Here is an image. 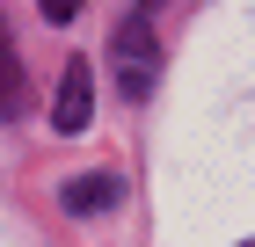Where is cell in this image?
I'll list each match as a JSON object with an SVG mask.
<instances>
[{"label": "cell", "mask_w": 255, "mask_h": 247, "mask_svg": "<svg viewBox=\"0 0 255 247\" xmlns=\"http://www.w3.org/2000/svg\"><path fill=\"white\" fill-rule=\"evenodd\" d=\"M88 116H95V80H88V58H73L59 73V109H51V124H59L66 138H80Z\"/></svg>", "instance_id": "1"}, {"label": "cell", "mask_w": 255, "mask_h": 247, "mask_svg": "<svg viewBox=\"0 0 255 247\" xmlns=\"http://www.w3.org/2000/svg\"><path fill=\"white\" fill-rule=\"evenodd\" d=\"M117 58H124V95H146V87H153V29H146V22H124Z\"/></svg>", "instance_id": "2"}, {"label": "cell", "mask_w": 255, "mask_h": 247, "mask_svg": "<svg viewBox=\"0 0 255 247\" xmlns=\"http://www.w3.org/2000/svg\"><path fill=\"white\" fill-rule=\"evenodd\" d=\"M117 196H124L117 174H73V182H66V211H110Z\"/></svg>", "instance_id": "3"}, {"label": "cell", "mask_w": 255, "mask_h": 247, "mask_svg": "<svg viewBox=\"0 0 255 247\" xmlns=\"http://www.w3.org/2000/svg\"><path fill=\"white\" fill-rule=\"evenodd\" d=\"M22 58H15V44H7V29H0V124L7 116H22Z\"/></svg>", "instance_id": "4"}, {"label": "cell", "mask_w": 255, "mask_h": 247, "mask_svg": "<svg viewBox=\"0 0 255 247\" xmlns=\"http://www.w3.org/2000/svg\"><path fill=\"white\" fill-rule=\"evenodd\" d=\"M37 15H44V22H73L80 0H37Z\"/></svg>", "instance_id": "5"}]
</instances>
